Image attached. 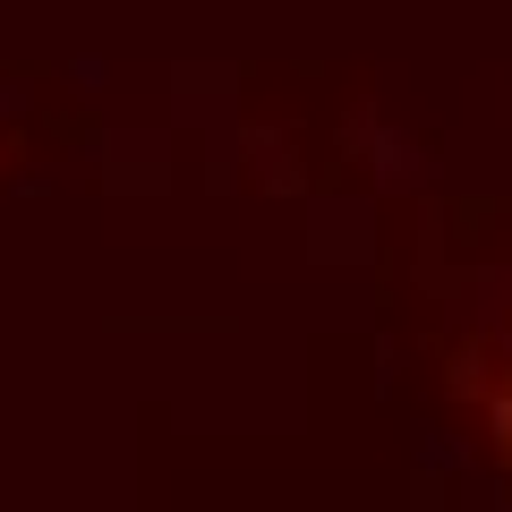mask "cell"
<instances>
[{
    "mask_svg": "<svg viewBox=\"0 0 512 512\" xmlns=\"http://www.w3.org/2000/svg\"><path fill=\"white\" fill-rule=\"evenodd\" d=\"M461 393H470L478 427H487V436H495V453L512 461V342L478 350V359H470V376H461Z\"/></svg>",
    "mask_w": 512,
    "mask_h": 512,
    "instance_id": "6da1fadb",
    "label": "cell"
}]
</instances>
